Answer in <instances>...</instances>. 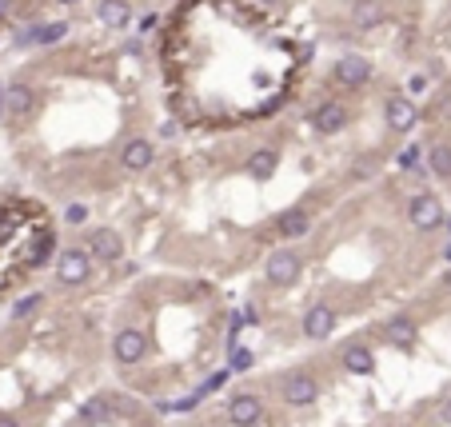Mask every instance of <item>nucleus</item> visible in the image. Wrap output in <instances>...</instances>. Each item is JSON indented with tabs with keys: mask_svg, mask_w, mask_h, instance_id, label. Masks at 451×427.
<instances>
[{
	"mask_svg": "<svg viewBox=\"0 0 451 427\" xmlns=\"http://www.w3.org/2000/svg\"><path fill=\"white\" fill-rule=\"evenodd\" d=\"M68 36V24L65 20H52V24H36V28L20 32V44H56Z\"/></svg>",
	"mask_w": 451,
	"mask_h": 427,
	"instance_id": "dca6fc26",
	"label": "nucleus"
},
{
	"mask_svg": "<svg viewBox=\"0 0 451 427\" xmlns=\"http://www.w3.org/2000/svg\"><path fill=\"white\" fill-rule=\"evenodd\" d=\"M152 160H156V148L148 140H128L120 148V164H124L128 172H144V168H152Z\"/></svg>",
	"mask_w": 451,
	"mask_h": 427,
	"instance_id": "f8f14e48",
	"label": "nucleus"
},
{
	"mask_svg": "<svg viewBox=\"0 0 451 427\" xmlns=\"http://www.w3.org/2000/svg\"><path fill=\"white\" fill-rule=\"evenodd\" d=\"M36 308H40V296L33 292V296H24V300H17V308H12V316H17V319H24V316H33Z\"/></svg>",
	"mask_w": 451,
	"mask_h": 427,
	"instance_id": "393cba45",
	"label": "nucleus"
},
{
	"mask_svg": "<svg viewBox=\"0 0 451 427\" xmlns=\"http://www.w3.org/2000/svg\"><path fill=\"white\" fill-rule=\"evenodd\" d=\"M4 108L12 112V116L33 112V88H28V84H12V88L4 92Z\"/></svg>",
	"mask_w": 451,
	"mask_h": 427,
	"instance_id": "a211bd4d",
	"label": "nucleus"
},
{
	"mask_svg": "<svg viewBox=\"0 0 451 427\" xmlns=\"http://www.w3.org/2000/svg\"><path fill=\"white\" fill-rule=\"evenodd\" d=\"M343 367H348L352 376H371V371H375V360H371L368 348H348L343 351Z\"/></svg>",
	"mask_w": 451,
	"mask_h": 427,
	"instance_id": "412c9836",
	"label": "nucleus"
},
{
	"mask_svg": "<svg viewBox=\"0 0 451 427\" xmlns=\"http://www.w3.org/2000/svg\"><path fill=\"white\" fill-rule=\"evenodd\" d=\"M300 268H304V260L291 252V248H280V252H272L264 260V276H268L275 287H291L300 280Z\"/></svg>",
	"mask_w": 451,
	"mask_h": 427,
	"instance_id": "7ed1b4c3",
	"label": "nucleus"
},
{
	"mask_svg": "<svg viewBox=\"0 0 451 427\" xmlns=\"http://www.w3.org/2000/svg\"><path fill=\"white\" fill-rule=\"evenodd\" d=\"M0 12H4V0H0Z\"/></svg>",
	"mask_w": 451,
	"mask_h": 427,
	"instance_id": "72a5a7b5",
	"label": "nucleus"
},
{
	"mask_svg": "<svg viewBox=\"0 0 451 427\" xmlns=\"http://www.w3.org/2000/svg\"><path fill=\"white\" fill-rule=\"evenodd\" d=\"M332 328H336V312H332L327 303H316V308L304 316V335L307 340H327Z\"/></svg>",
	"mask_w": 451,
	"mask_h": 427,
	"instance_id": "ddd939ff",
	"label": "nucleus"
},
{
	"mask_svg": "<svg viewBox=\"0 0 451 427\" xmlns=\"http://www.w3.org/2000/svg\"><path fill=\"white\" fill-rule=\"evenodd\" d=\"M380 20H384V4H380V0H359V4L352 8L355 28H375Z\"/></svg>",
	"mask_w": 451,
	"mask_h": 427,
	"instance_id": "f3484780",
	"label": "nucleus"
},
{
	"mask_svg": "<svg viewBox=\"0 0 451 427\" xmlns=\"http://www.w3.org/2000/svg\"><path fill=\"white\" fill-rule=\"evenodd\" d=\"M336 80L339 84H348V88H359V84H368L371 80V64L364 56H339L336 60Z\"/></svg>",
	"mask_w": 451,
	"mask_h": 427,
	"instance_id": "9d476101",
	"label": "nucleus"
},
{
	"mask_svg": "<svg viewBox=\"0 0 451 427\" xmlns=\"http://www.w3.org/2000/svg\"><path fill=\"white\" fill-rule=\"evenodd\" d=\"M252 364H256L252 348H236V351H232V364H228V367H232V371H248Z\"/></svg>",
	"mask_w": 451,
	"mask_h": 427,
	"instance_id": "b1692460",
	"label": "nucleus"
},
{
	"mask_svg": "<svg viewBox=\"0 0 451 427\" xmlns=\"http://www.w3.org/2000/svg\"><path fill=\"white\" fill-rule=\"evenodd\" d=\"M439 424H448V427H451V403H443V412H439Z\"/></svg>",
	"mask_w": 451,
	"mask_h": 427,
	"instance_id": "c85d7f7f",
	"label": "nucleus"
},
{
	"mask_svg": "<svg viewBox=\"0 0 451 427\" xmlns=\"http://www.w3.org/2000/svg\"><path fill=\"white\" fill-rule=\"evenodd\" d=\"M312 124H316V132L332 136V132H339V128L348 124V108H343V104H336V100H327V104H320V108H316Z\"/></svg>",
	"mask_w": 451,
	"mask_h": 427,
	"instance_id": "4468645a",
	"label": "nucleus"
},
{
	"mask_svg": "<svg viewBox=\"0 0 451 427\" xmlns=\"http://www.w3.org/2000/svg\"><path fill=\"white\" fill-rule=\"evenodd\" d=\"M280 396H284V403H291V408H312V403L320 399V380L307 376V371H291V376H284V383H280Z\"/></svg>",
	"mask_w": 451,
	"mask_h": 427,
	"instance_id": "f03ea898",
	"label": "nucleus"
},
{
	"mask_svg": "<svg viewBox=\"0 0 451 427\" xmlns=\"http://www.w3.org/2000/svg\"><path fill=\"white\" fill-rule=\"evenodd\" d=\"M407 224H411L416 232H435V228L443 224V204H439V196L416 192L411 204H407Z\"/></svg>",
	"mask_w": 451,
	"mask_h": 427,
	"instance_id": "f257e3e1",
	"label": "nucleus"
},
{
	"mask_svg": "<svg viewBox=\"0 0 451 427\" xmlns=\"http://www.w3.org/2000/svg\"><path fill=\"white\" fill-rule=\"evenodd\" d=\"M380 340H384V344H391V348H416L419 328L407 316H395V319H387L384 328H380Z\"/></svg>",
	"mask_w": 451,
	"mask_h": 427,
	"instance_id": "6e6552de",
	"label": "nucleus"
},
{
	"mask_svg": "<svg viewBox=\"0 0 451 427\" xmlns=\"http://www.w3.org/2000/svg\"><path fill=\"white\" fill-rule=\"evenodd\" d=\"M56 4H80V0H56Z\"/></svg>",
	"mask_w": 451,
	"mask_h": 427,
	"instance_id": "2f4dec72",
	"label": "nucleus"
},
{
	"mask_svg": "<svg viewBox=\"0 0 451 427\" xmlns=\"http://www.w3.org/2000/svg\"><path fill=\"white\" fill-rule=\"evenodd\" d=\"M228 376H232V367H220V371H212L208 380L200 383V392H192V396H196V403H200L204 396H212V392H220V387L228 383Z\"/></svg>",
	"mask_w": 451,
	"mask_h": 427,
	"instance_id": "5701e85b",
	"label": "nucleus"
},
{
	"mask_svg": "<svg viewBox=\"0 0 451 427\" xmlns=\"http://www.w3.org/2000/svg\"><path fill=\"white\" fill-rule=\"evenodd\" d=\"M49 252H52V236H40V244H36V256H33L36 268H40V264H49Z\"/></svg>",
	"mask_w": 451,
	"mask_h": 427,
	"instance_id": "bb28decb",
	"label": "nucleus"
},
{
	"mask_svg": "<svg viewBox=\"0 0 451 427\" xmlns=\"http://www.w3.org/2000/svg\"><path fill=\"white\" fill-rule=\"evenodd\" d=\"M88 252L96 256V260H120L124 240H120L116 228H92V236H88Z\"/></svg>",
	"mask_w": 451,
	"mask_h": 427,
	"instance_id": "1a4fd4ad",
	"label": "nucleus"
},
{
	"mask_svg": "<svg viewBox=\"0 0 451 427\" xmlns=\"http://www.w3.org/2000/svg\"><path fill=\"white\" fill-rule=\"evenodd\" d=\"M88 271H92V252L68 248V252L56 256V280H60V284H84Z\"/></svg>",
	"mask_w": 451,
	"mask_h": 427,
	"instance_id": "20e7f679",
	"label": "nucleus"
},
{
	"mask_svg": "<svg viewBox=\"0 0 451 427\" xmlns=\"http://www.w3.org/2000/svg\"><path fill=\"white\" fill-rule=\"evenodd\" d=\"M384 116H387V128H391V132H407V128H416V100H407V96H387Z\"/></svg>",
	"mask_w": 451,
	"mask_h": 427,
	"instance_id": "0eeeda50",
	"label": "nucleus"
},
{
	"mask_svg": "<svg viewBox=\"0 0 451 427\" xmlns=\"http://www.w3.org/2000/svg\"><path fill=\"white\" fill-rule=\"evenodd\" d=\"M448 287H451V271H448Z\"/></svg>",
	"mask_w": 451,
	"mask_h": 427,
	"instance_id": "473e14b6",
	"label": "nucleus"
},
{
	"mask_svg": "<svg viewBox=\"0 0 451 427\" xmlns=\"http://www.w3.org/2000/svg\"><path fill=\"white\" fill-rule=\"evenodd\" d=\"M4 92H8V88H0V112H4Z\"/></svg>",
	"mask_w": 451,
	"mask_h": 427,
	"instance_id": "7c9ffc66",
	"label": "nucleus"
},
{
	"mask_svg": "<svg viewBox=\"0 0 451 427\" xmlns=\"http://www.w3.org/2000/svg\"><path fill=\"white\" fill-rule=\"evenodd\" d=\"M419 160H423L419 144H407V148L400 152V168H419Z\"/></svg>",
	"mask_w": 451,
	"mask_h": 427,
	"instance_id": "a878e982",
	"label": "nucleus"
},
{
	"mask_svg": "<svg viewBox=\"0 0 451 427\" xmlns=\"http://www.w3.org/2000/svg\"><path fill=\"white\" fill-rule=\"evenodd\" d=\"M100 24L104 28H128L132 24V4L128 0H100Z\"/></svg>",
	"mask_w": 451,
	"mask_h": 427,
	"instance_id": "2eb2a0df",
	"label": "nucleus"
},
{
	"mask_svg": "<svg viewBox=\"0 0 451 427\" xmlns=\"http://www.w3.org/2000/svg\"><path fill=\"white\" fill-rule=\"evenodd\" d=\"M112 355L120 360V364H140L148 355V340L140 328H124V332H116L112 340Z\"/></svg>",
	"mask_w": 451,
	"mask_h": 427,
	"instance_id": "423d86ee",
	"label": "nucleus"
},
{
	"mask_svg": "<svg viewBox=\"0 0 451 427\" xmlns=\"http://www.w3.org/2000/svg\"><path fill=\"white\" fill-rule=\"evenodd\" d=\"M268 4H280V0H268Z\"/></svg>",
	"mask_w": 451,
	"mask_h": 427,
	"instance_id": "f704fd0d",
	"label": "nucleus"
},
{
	"mask_svg": "<svg viewBox=\"0 0 451 427\" xmlns=\"http://www.w3.org/2000/svg\"><path fill=\"white\" fill-rule=\"evenodd\" d=\"M0 427H20L17 419H0Z\"/></svg>",
	"mask_w": 451,
	"mask_h": 427,
	"instance_id": "c756f323",
	"label": "nucleus"
},
{
	"mask_svg": "<svg viewBox=\"0 0 451 427\" xmlns=\"http://www.w3.org/2000/svg\"><path fill=\"white\" fill-rule=\"evenodd\" d=\"M427 164H432V172L439 180H451V144H435L427 152Z\"/></svg>",
	"mask_w": 451,
	"mask_h": 427,
	"instance_id": "4be33fe9",
	"label": "nucleus"
},
{
	"mask_svg": "<svg viewBox=\"0 0 451 427\" xmlns=\"http://www.w3.org/2000/svg\"><path fill=\"white\" fill-rule=\"evenodd\" d=\"M248 172L256 176V180H272V176H275V152H272V148L252 152V156H248Z\"/></svg>",
	"mask_w": 451,
	"mask_h": 427,
	"instance_id": "aec40b11",
	"label": "nucleus"
},
{
	"mask_svg": "<svg viewBox=\"0 0 451 427\" xmlns=\"http://www.w3.org/2000/svg\"><path fill=\"white\" fill-rule=\"evenodd\" d=\"M65 220H68V224H84V220H88V208H84V204H68Z\"/></svg>",
	"mask_w": 451,
	"mask_h": 427,
	"instance_id": "cd10ccee",
	"label": "nucleus"
},
{
	"mask_svg": "<svg viewBox=\"0 0 451 427\" xmlns=\"http://www.w3.org/2000/svg\"><path fill=\"white\" fill-rule=\"evenodd\" d=\"M275 232L284 240H304L312 232V212L307 208H288L280 220H275Z\"/></svg>",
	"mask_w": 451,
	"mask_h": 427,
	"instance_id": "9b49d317",
	"label": "nucleus"
},
{
	"mask_svg": "<svg viewBox=\"0 0 451 427\" xmlns=\"http://www.w3.org/2000/svg\"><path fill=\"white\" fill-rule=\"evenodd\" d=\"M259 419H264V403L252 392H240V396L228 399V424L232 427H256Z\"/></svg>",
	"mask_w": 451,
	"mask_h": 427,
	"instance_id": "39448f33",
	"label": "nucleus"
},
{
	"mask_svg": "<svg viewBox=\"0 0 451 427\" xmlns=\"http://www.w3.org/2000/svg\"><path fill=\"white\" fill-rule=\"evenodd\" d=\"M108 412H112V403L104 396H92V399H84V408H80V424L88 427H96V424H108Z\"/></svg>",
	"mask_w": 451,
	"mask_h": 427,
	"instance_id": "6ab92c4d",
	"label": "nucleus"
}]
</instances>
